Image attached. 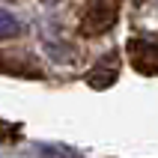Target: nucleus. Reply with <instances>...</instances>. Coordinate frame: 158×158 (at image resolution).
<instances>
[{
    "instance_id": "2",
    "label": "nucleus",
    "mask_w": 158,
    "mask_h": 158,
    "mask_svg": "<svg viewBox=\"0 0 158 158\" xmlns=\"http://www.w3.org/2000/svg\"><path fill=\"white\" fill-rule=\"evenodd\" d=\"M114 21H116V6L110 0H96V3L87 9L84 21H81V30L87 36H98V33H105Z\"/></svg>"
},
{
    "instance_id": "3",
    "label": "nucleus",
    "mask_w": 158,
    "mask_h": 158,
    "mask_svg": "<svg viewBox=\"0 0 158 158\" xmlns=\"http://www.w3.org/2000/svg\"><path fill=\"white\" fill-rule=\"evenodd\" d=\"M116 81V60H110V66H107V60L98 66V69H93V75H89V84L96 89H105V87H110Z\"/></svg>"
},
{
    "instance_id": "1",
    "label": "nucleus",
    "mask_w": 158,
    "mask_h": 158,
    "mask_svg": "<svg viewBox=\"0 0 158 158\" xmlns=\"http://www.w3.org/2000/svg\"><path fill=\"white\" fill-rule=\"evenodd\" d=\"M128 60L140 75H158V42H146V39H131L128 42Z\"/></svg>"
}]
</instances>
